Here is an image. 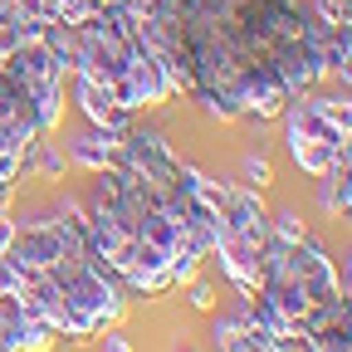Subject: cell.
I'll use <instances>...</instances> for the list:
<instances>
[{
	"mask_svg": "<svg viewBox=\"0 0 352 352\" xmlns=\"http://www.w3.org/2000/svg\"><path fill=\"white\" fill-rule=\"evenodd\" d=\"M342 152H347V157H352V138H347V142H342Z\"/></svg>",
	"mask_w": 352,
	"mask_h": 352,
	"instance_id": "cb8c5ba5",
	"label": "cell"
},
{
	"mask_svg": "<svg viewBox=\"0 0 352 352\" xmlns=\"http://www.w3.org/2000/svg\"><path fill=\"white\" fill-rule=\"evenodd\" d=\"M25 20H39V25H59V0H15Z\"/></svg>",
	"mask_w": 352,
	"mask_h": 352,
	"instance_id": "5bb4252c",
	"label": "cell"
},
{
	"mask_svg": "<svg viewBox=\"0 0 352 352\" xmlns=\"http://www.w3.org/2000/svg\"><path fill=\"white\" fill-rule=\"evenodd\" d=\"M215 352H240V347H215Z\"/></svg>",
	"mask_w": 352,
	"mask_h": 352,
	"instance_id": "d4e9b609",
	"label": "cell"
},
{
	"mask_svg": "<svg viewBox=\"0 0 352 352\" xmlns=\"http://www.w3.org/2000/svg\"><path fill=\"white\" fill-rule=\"evenodd\" d=\"M30 171L39 176V182H64V171H69V157L54 147V142H34V152H30Z\"/></svg>",
	"mask_w": 352,
	"mask_h": 352,
	"instance_id": "9c48e42d",
	"label": "cell"
},
{
	"mask_svg": "<svg viewBox=\"0 0 352 352\" xmlns=\"http://www.w3.org/2000/svg\"><path fill=\"white\" fill-rule=\"evenodd\" d=\"M303 98L314 103V108L342 132V138H352V94H318V88H308Z\"/></svg>",
	"mask_w": 352,
	"mask_h": 352,
	"instance_id": "ba28073f",
	"label": "cell"
},
{
	"mask_svg": "<svg viewBox=\"0 0 352 352\" xmlns=\"http://www.w3.org/2000/svg\"><path fill=\"white\" fill-rule=\"evenodd\" d=\"M103 352H132V338L113 323V328H103Z\"/></svg>",
	"mask_w": 352,
	"mask_h": 352,
	"instance_id": "ac0fdd59",
	"label": "cell"
},
{
	"mask_svg": "<svg viewBox=\"0 0 352 352\" xmlns=\"http://www.w3.org/2000/svg\"><path fill=\"white\" fill-rule=\"evenodd\" d=\"M74 78V103H78V113L94 122V127H108V132H127L132 122H138V113L132 108H122L118 98H113V88L108 83H98V78H88V74H69Z\"/></svg>",
	"mask_w": 352,
	"mask_h": 352,
	"instance_id": "3957f363",
	"label": "cell"
},
{
	"mask_svg": "<svg viewBox=\"0 0 352 352\" xmlns=\"http://www.w3.org/2000/svg\"><path fill=\"white\" fill-rule=\"evenodd\" d=\"M0 294H20V270L10 259H0Z\"/></svg>",
	"mask_w": 352,
	"mask_h": 352,
	"instance_id": "d6986e66",
	"label": "cell"
},
{
	"mask_svg": "<svg viewBox=\"0 0 352 352\" xmlns=\"http://www.w3.org/2000/svg\"><path fill=\"white\" fill-rule=\"evenodd\" d=\"M39 30H44V25H39V20H25L15 0H0V64H6L20 44L39 39Z\"/></svg>",
	"mask_w": 352,
	"mask_h": 352,
	"instance_id": "8992f818",
	"label": "cell"
},
{
	"mask_svg": "<svg viewBox=\"0 0 352 352\" xmlns=\"http://www.w3.org/2000/svg\"><path fill=\"white\" fill-rule=\"evenodd\" d=\"M303 352H328V347H303Z\"/></svg>",
	"mask_w": 352,
	"mask_h": 352,
	"instance_id": "484cf974",
	"label": "cell"
},
{
	"mask_svg": "<svg viewBox=\"0 0 352 352\" xmlns=\"http://www.w3.org/2000/svg\"><path fill=\"white\" fill-rule=\"evenodd\" d=\"M20 88H25V98H44V94H64V78H69V69L44 50L39 39H30V44H20V50L0 64Z\"/></svg>",
	"mask_w": 352,
	"mask_h": 352,
	"instance_id": "6da1fadb",
	"label": "cell"
},
{
	"mask_svg": "<svg viewBox=\"0 0 352 352\" xmlns=\"http://www.w3.org/2000/svg\"><path fill=\"white\" fill-rule=\"evenodd\" d=\"M220 220H226V230L254 250L270 245V206H264V196L245 182H230V196H226V210H220Z\"/></svg>",
	"mask_w": 352,
	"mask_h": 352,
	"instance_id": "7a4b0ae2",
	"label": "cell"
},
{
	"mask_svg": "<svg viewBox=\"0 0 352 352\" xmlns=\"http://www.w3.org/2000/svg\"><path fill=\"white\" fill-rule=\"evenodd\" d=\"M15 235H20V220L10 215V210H0V259L10 254V245H15Z\"/></svg>",
	"mask_w": 352,
	"mask_h": 352,
	"instance_id": "e0dca14e",
	"label": "cell"
},
{
	"mask_svg": "<svg viewBox=\"0 0 352 352\" xmlns=\"http://www.w3.org/2000/svg\"><path fill=\"white\" fill-rule=\"evenodd\" d=\"M59 6H64V0H59ZM94 6H103V10H108V6H122V0H94Z\"/></svg>",
	"mask_w": 352,
	"mask_h": 352,
	"instance_id": "603a6c76",
	"label": "cell"
},
{
	"mask_svg": "<svg viewBox=\"0 0 352 352\" xmlns=\"http://www.w3.org/2000/svg\"><path fill=\"white\" fill-rule=\"evenodd\" d=\"M294 347H298V342H279V338H274V342L264 347V352H294Z\"/></svg>",
	"mask_w": 352,
	"mask_h": 352,
	"instance_id": "7402d4cb",
	"label": "cell"
},
{
	"mask_svg": "<svg viewBox=\"0 0 352 352\" xmlns=\"http://www.w3.org/2000/svg\"><path fill=\"white\" fill-rule=\"evenodd\" d=\"M338 274H342V294H352V250H347V259H342Z\"/></svg>",
	"mask_w": 352,
	"mask_h": 352,
	"instance_id": "44dd1931",
	"label": "cell"
},
{
	"mask_svg": "<svg viewBox=\"0 0 352 352\" xmlns=\"http://www.w3.org/2000/svg\"><path fill=\"white\" fill-rule=\"evenodd\" d=\"M186 303L196 308V314H215V284L191 279V284H186Z\"/></svg>",
	"mask_w": 352,
	"mask_h": 352,
	"instance_id": "9a60e30c",
	"label": "cell"
},
{
	"mask_svg": "<svg viewBox=\"0 0 352 352\" xmlns=\"http://www.w3.org/2000/svg\"><path fill=\"white\" fill-rule=\"evenodd\" d=\"M196 103L210 122H240V113H245L235 94H196Z\"/></svg>",
	"mask_w": 352,
	"mask_h": 352,
	"instance_id": "8fae6325",
	"label": "cell"
},
{
	"mask_svg": "<svg viewBox=\"0 0 352 352\" xmlns=\"http://www.w3.org/2000/svg\"><path fill=\"white\" fill-rule=\"evenodd\" d=\"M201 264H206V259H196V254H186V250H176V254L166 259V270H171V284H191Z\"/></svg>",
	"mask_w": 352,
	"mask_h": 352,
	"instance_id": "4fadbf2b",
	"label": "cell"
},
{
	"mask_svg": "<svg viewBox=\"0 0 352 352\" xmlns=\"http://www.w3.org/2000/svg\"><path fill=\"white\" fill-rule=\"evenodd\" d=\"M347 342H352V294H342V308H338V323H333Z\"/></svg>",
	"mask_w": 352,
	"mask_h": 352,
	"instance_id": "ffe728a7",
	"label": "cell"
},
{
	"mask_svg": "<svg viewBox=\"0 0 352 352\" xmlns=\"http://www.w3.org/2000/svg\"><path fill=\"white\" fill-rule=\"evenodd\" d=\"M308 235V220L298 215V210H270V240H279V245H303Z\"/></svg>",
	"mask_w": 352,
	"mask_h": 352,
	"instance_id": "30bf717a",
	"label": "cell"
},
{
	"mask_svg": "<svg viewBox=\"0 0 352 352\" xmlns=\"http://www.w3.org/2000/svg\"><path fill=\"white\" fill-rule=\"evenodd\" d=\"M289 157L298 162V171L303 176H314V182H323V176L338 166V157H342V147H328V142H314V138H294L289 142Z\"/></svg>",
	"mask_w": 352,
	"mask_h": 352,
	"instance_id": "52a82bcc",
	"label": "cell"
},
{
	"mask_svg": "<svg viewBox=\"0 0 352 352\" xmlns=\"http://www.w3.org/2000/svg\"><path fill=\"white\" fill-rule=\"evenodd\" d=\"M240 182H245V186H254V191H264V186L274 182L270 157H264V152H245V157H240Z\"/></svg>",
	"mask_w": 352,
	"mask_h": 352,
	"instance_id": "7c38bea8",
	"label": "cell"
},
{
	"mask_svg": "<svg viewBox=\"0 0 352 352\" xmlns=\"http://www.w3.org/2000/svg\"><path fill=\"white\" fill-rule=\"evenodd\" d=\"M176 352H191V347H176Z\"/></svg>",
	"mask_w": 352,
	"mask_h": 352,
	"instance_id": "4316f807",
	"label": "cell"
},
{
	"mask_svg": "<svg viewBox=\"0 0 352 352\" xmlns=\"http://www.w3.org/2000/svg\"><path fill=\"white\" fill-rule=\"evenodd\" d=\"M118 147H122V132H108V127H94V122H88L78 138L69 142V166L113 171V166H118Z\"/></svg>",
	"mask_w": 352,
	"mask_h": 352,
	"instance_id": "5b68a950",
	"label": "cell"
},
{
	"mask_svg": "<svg viewBox=\"0 0 352 352\" xmlns=\"http://www.w3.org/2000/svg\"><path fill=\"white\" fill-rule=\"evenodd\" d=\"M259 254L264 250H254V245H245V240H235L230 230L220 235V245H215V264H220V274L230 279V289L245 298V303H254L259 298Z\"/></svg>",
	"mask_w": 352,
	"mask_h": 352,
	"instance_id": "277c9868",
	"label": "cell"
},
{
	"mask_svg": "<svg viewBox=\"0 0 352 352\" xmlns=\"http://www.w3.org/2000/svg\"><path fill=\"white\" fill-rule=\"evenodd\" d=\"M318 210L333 220V215H342V201H338V191H333V182H328V176H323V182H318Z\"/></svg>",
	"mask_w": 352,
	"mask_h": 352,
	"instance_id": "2e32d148",
	"label": "cell"
}]
</instances>
